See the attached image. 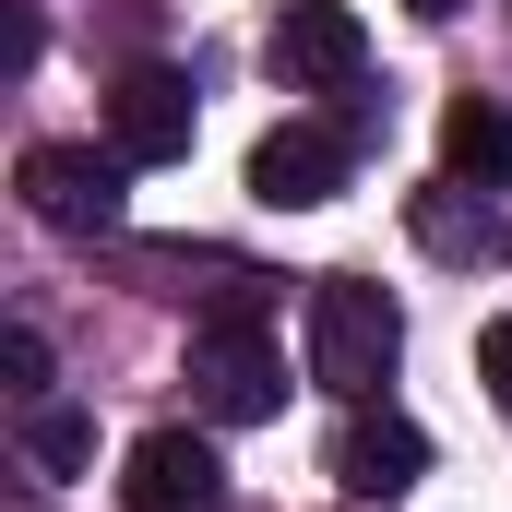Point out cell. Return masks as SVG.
<instances>
[{"label":"cell","instance_id":"2","mask_svg":"<svg viewBox=\"0 0 512 512\" xmlns=\"http://www.w3.org/2000/svg\"><path fill=\"white\" fill-rule=\"evenodd\" d=\"M120 167H131V155H96V143H24L12 191H24L36 227H60V239H108V227H120Z\"/></svg>","mask_w":512,"mask_h":512},{"label":"cell","instance_id":"4","mask_svg":"<svg viewBox=\"0 0 512 512\" xmlns=\"http://www.w3.org/2000/svg\"><path fill=\"white\" fill-rule=\"evenodd\" d=\"M191 72H167V60H143V72H120V96H108V143H120L131 167H179L191 155Z\"/></svg>","mask_w":512,"mask_h":512},{"label":"cell","instance_id":"12","mask_svg":"<svg viewBox=\"0 0 512 512\" xmlns=\"http://www.w3.org/2000/svg\"><path fill=\"white\" fill-rule=\"evenodd\" d=\"M0 393H12V405H48V334H36V322L0 334Z\"/></svg>","mask_w":512,"mask_h":512},{"label":"cell","instance_id":"6","mask_svg":"<svg viewBox=\"0 0 512 512\" xmlns=\"http://www.w3.org/2000/svg\"><path fill=\"white\" fill-rule=\"evenodd\" d=\"M274 72L334 96V84H358V72H370V24H358L346 0H286V12H274Z\"/></svg>","mask_w":512,"mask_h":512},{"label":"cell","instance_id":"7","mask_svg":"<svg viewBox=\"0 0 512 512\" xmlns=\"http://www.w3.org/2000/svg\"><path fill=\"white\" fill-rule=\"evenodd\" d=\"M251 191L274 203V215H310V203H334V191H346V131H322V120L262 131V143H251Z\"/></svg>","mask_w":512,"mask_h":512},{"label":"cell","instance_id":"9","mask_svg":"<svg viewBox=\"0 0 512 512\" xmlns=\"http://www.w3.org/2000/svg\"><path fill=\"white\" fill-rule=\"evenodd\" d=\"M405 227H417V251H429V262H465V274L512 251L501 203H489V191H465V179H441V191H417V203H405Z\"/></svg>","mask_w":512,"mask_h":512},{"label":"cell","instance_id":"3","mask_svg":"<svg viewBox=\"0 0 512 512\" xmlns=\"http://www.w3.org/2000/svg\"><path fill=\"white\" fill-rule=\"evenodd\" d=\"M191 393H203V417L262 429V417H286V358L262 346V322H203L191 334Z\"/></svg>","mask_w":512,"mask_h":512},{"label":"cell","instance_id":"5","mask_svg":"<svg viewBox=\"0 0 512 512\" xmlns=\"http://www.w3.org/2000/svg\"><path fill=\"white\" fill-rule=\"evenodd\" d=\"M120 501L131 512H227V465H215V441H191V429H143Z\"/></svg>","mask_w":512,"mask_h":512},{"label":"cell","instance_id":"11","mask_svg":"<svg viewBox=\"0 0 512 512\" xmlns=\"http://www.w3.org/2000/svg\"><path fill=\"white\" fill-rule=\"evenodd\" d=\"M24 453L48 477H72V465H96V417L84 405H24Z\"/></svg>","mask_w":512,"mask_h":512},{"label":"cell","instance_id":"13","mask_svg":"<svg viewBox=\"0 0 512 512\" xmlns=\"http://www.w3.org/2000/svg\"><path fill=\"white\" fill-rule=\"evenodd\" d=\"M477 382H489V405L512 417V310H501V322H477Z\"/></svg>","mask_w":512,"mask_h":512},{"label":"cell","instance_id":"10","mask_svg":"<svg viewBox=\"0 0 512 512\" xmlns=\"http://www.w3.org/2000/svg\"><path fill=\"white\" fill-rule=\"evenodd\" d=\"M441 167L477 179V191H512V108L501 96H453L441 108Z\"/></svg>","mask_w":512,"mask_h":512},{"label":"cell","instance_id":"8","mask_svg":"<svg viewBox=\"0 0 512 512\" xmlns=\"http://www.w3.org/2000/svg\"><path fill=\"white\" fill-rule=\"evenodd\" d=\"M429 477V429L417 417H393V405H358L346 429H334V489H358V501H393V489H417Z\"/></svg>","mask_w":512,"mask_h":512},{"label":"cell","instance_id":"15","mask_svg":"<svg viewBox=\"0 0 512 512\" xmlns=\"http://www.w3.org/2000/svg\"><path fill=\"white\" fill-rule=\"evenodd\" d=\"M405 12H429V24H441V12H465V0H405Z\"/></svg>","mask_w":512,"mask_h":512},{"label":"cell","instance_id":"14","mask_svg":"<svg viewBox=\"0 0 512 512\" xmlns=\"http://www.w3.org/2000/svg\"><path fill=\"white\" fill-rule=\"evenodd\" d=\"M0 72H36V12H24V0L0 12Z\"/></svg>","mask_w":512,"mask_h":512},{"label":"cell","instance_id":"1","mask_svg":"<svg viewBox=\"0 0 512 512\" xmlns=\"http://www.w3.org/2000/svg\"><path fill=\"white\" fill-rule=\"evenodd\" d=\"M393 358H405V310H393L370 274H322L310 286V382L346 393V405H370L393 382Z\"/></svg>","mask_w":512,"mask_h":512}]
</instances>
